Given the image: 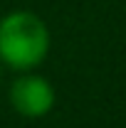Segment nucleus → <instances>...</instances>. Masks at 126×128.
<instances>
[{"label":"nucleus","instance_id":"obj_1","mask_svg":"<svg viewBox=\"0 0 126 128\" xmlns=\"http://www.w3.org/2000/svg\"><path fill=\"white\" fill-rule=\"evenodd\" d=\"M49 52V30L35 12L17 10L0 20V62L17 72H30Z\"/></svg>","mask_w":126,"mask_h":128},{"label":"nucleus","instance_id":"obj_2","mask_svg":"<svg viewBox=\"0 0 126 128\" xmlns=\"http://www.w3.org/2000/svg\"><path fill=\"white\" fill-rule=\"evenodd\" d=\"M10 104L25 118H40L54 106V89L45 76L22 74L10 84Z\"/></svg>","mask_w":126,"mask_h":128}]
</instances>
